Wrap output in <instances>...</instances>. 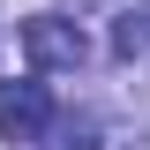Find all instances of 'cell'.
Masks as SVG:
<instances>
[{
  "label": "cell",
  "instance_id": "7a4b0ae2",
  "mask_svg": "<svg viewBox=\"0 0 150 150\" xmlns=\"http://www.w3.org/2000/svg\"><path fill=\"white\" fill-rule=\"evenodd\" d=\"M0 135L8 143H45L53 135V90L45 83H0Z\"/></svg>",
  "mask_w": 150,
  "mask_h": 150
},
{
  "label": "cell",
  "instance_id": "3957f363",
  "mask_svg": "<svg viewBox=\"0 0 150 150\" xmlns=\"http://www.w3.org/2000/svg\"><path fill=\"white\" fill-rule=\"evenodd\" d=\"M112 53H120V60H143L150 53V0H135V8L112 15Z\"/></svg>",
  "mask_w": 150,
  "mask_h": 150
},
{
  "label": "cell",
  "instance_id": "277c9868",
  "mask_svg": "<svg viewBox=\"0 0 150 150\" xmlns=\"http://www.w3.org/2000/svg\"><path fill=\"white\" fill-rule=\"evenodd\" d=\"M53 150H98V120H60L53 112Z\"/></svg>",
  "mask_w": 150,
  "mask_h": 150
},
{
  "label": "cell",
  "instance_id": "6da1fadb",
  "mask_svg": "<svg viewBox=\"0 0 150 150\" xmlns=\"http://www.w3.org/2000/svg\"><path fill=\"white\" fill-rule=\"evenodd\" d=\"M23 60H30V75H75L90 60V38L68 15H30L23 23Z\"/></svg>",
  "mask_w": 150,
  "mask_h": 150
}]
</instances>
